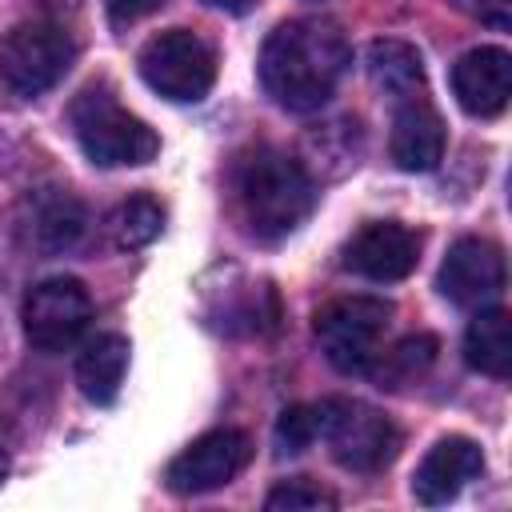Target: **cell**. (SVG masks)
Listing matches in <instances>:
<instances>
[{
  "mask_svg": "<svg viewBox=\"0 0 512 512\" xmlns=\"http://www.w3.org/2000/svg\"><path fill=\"white\" fill-rule=\"evenodd\" d=\"M484 472V452L476 440L468 436H444L428 448V456L416 464L412 472V496L424 508H440L448 500L460 496V488L468 480H476Z\"/></svg>",
  "mask_w": 512,
  "mask_h": 512,
  "instance_id": "5bb4252c",
  "label": "cell"
},
{
  "mask_svg": "<svg viewBox=\"0 0 512 512\" xmlns=\"http://www.w3.org/2000/svg\"><path fill=\"white\" fill-rule=\"evenodd\" d=\"M76 60V44L60 24L24 20L0 40V84L16 100H36L56 88Z\"/></svg>",
  "mask_w": 512,
  "mask_h": 512,
  "instance_id": "277c9868",
  "label": "cell"
},
{
  "mask_svg": "<svg viewBox=\"0 0 512 512\" xmlns=\"http://www.w3.org/2000/svg\"><path fill=\"white\" fill-rule=\"evenodd\" d=\"M392 304L380 296H340L332 304H324L316 312V344L324 352V360L344 372H368V364L376 360L384 332L392 324Z\"/></svg>",
  "mask_w": 512,
  "mask_h": 512,
  "instance_id": "8992f818",
  "label": "cell"
},
{
  "mask_svg": "<svg viewBox=\"0 0 512 512\" xmlns=\"http://www.w3.org/2000/svg\"><path fill=\"white\" fill-rule=\"evenodd\" d=\"M388 152L404 172H432L444 160V120L424 92L392 100V136Z\"/></svg>",
  "mask_w": 512,
  "mask_h": 512,
  "instance_id": "4fadbf2b",
  "label": "cell"
},
{
  "mask_svg": "<svg viewBox=\"0 0 512 512\" xmlns=\"http://www.w3.org/2000/svg\"><path fill=\"white\" fill-rule=\"evenodd\" d=\"M252 460V440L236 428H216L192 440L164 472V484L176 496H204L232 484Z\"/></svg>",
  "mask_w": 512,
  "mask_h": 512,
  "instance_id": "9c48e42d",
  "label": "cell"
},
{
  "mask_svg": "<svg viewBox=\"0 0 512 512\" xmlns=\"http://www.w3.org/2000/svg\"><path fill=\"white\" fill-rule=\"evenodd\" d=\"M84 204L68 192H40L36 200H28V240L32 248H40L44 256H56V252H68L80 236H84Z\"/></svg>",
  "mask_w": 512,
  "mask_h": 512,
  "instance_id": "9a60e30c",
  "label": "cell"
},
{
  "mask_svg": "<svg viewBox=\"0 0 512 512\" xmlns=\"http://www.w3.org/2000/svg\"><path fill=\"white\" fill-rule=\"evenodd\" d=\"M436 288L456 308H488L504 292V252L484 236H460L440 264Z\"/></svg>",
  "mask_w": 512,
  "mask_h": 512,
  "instance_id": "30bf717a",
  "label": "cell"
},
{
  "mask_svg": "<svg viewBox=\"0 0 512 512\" xmlns=\"http://www.w3.org/2000/svg\"><path fill=\"white\" fill-rule=\"evenodd\" d=\"M264 508H268V512H320V508H336V496H332L328 488H320L316 480L296 476V480L276 484V488L264 496Z\"/></svg>",
  "mask_w": 512,
  "mask_h": 512,
  "instance_id": "7402d4cb",
  "label": "cell"
},
{
  "mask_svg": "<svg viewBox=\"0 0 512 512\" xmlns=\"http://www.w3.org/2000/svg\"><path fill=\"white\" fill-rule=\"evenodd\" d=\"M128 336L120 332H100L92 336L80 356H76V384L84 392V400L92 404H112L120 396L124 372H128Z\"/></svg>",
  "mask_w": 512,
  "mask_h": 512,
  "instance_id": "2e32d148",
  "label": "cell"
},
{
  "mask_svg": "<svg viewBox=\"0 0 512 512\" xmlns=\"http://www.w3.org/2000/svg\"><path fill=\"white\" fill-rule=\"evenodd\" d=\"M204 4H212V8H228V12H240L248 0H204Z\"/></svg>",
  "mask_w": 512,
  "mask_h": 512,
  "instance_id": "d4e9b609",
  "label": "cell"
},
{
  "mask_svg": "<svg viewBox=\"0 0 512 512\" xmlns=\"http://www.w3.org/2000/svg\"><path fill=\"white\" fill-rule=\"evenodd\" d=\"M240 220L252 240L276 244L292 236L316 208V180L308 168L280 148H252L232 172Z\"/></svg>",
  "mask_w": 512,
  "mask_h": 512,
  "instance_id": "7a4b0ae2",
  "label": "cell"
},
{
  "mask_svg": "<svg viewBox=\"0 0 512 512\" xmlns=\"http://www.w3.org/2000/svg\"><path fill=\"white\" fill-rule=\"evenodd\" d=\"M464 360L492 380L512 376V316L504 308H476L464 328Z\"/></svg>",
  "mask_w": 512,
  "mask_h": 512,
  "instance_id": "e0dca14e",
  "label": "cell"
},
{
  "mask_svg": "<svg viewBox=\"0 0 512 512\" xmlns=\"http://www.w3.org/2000/svg\"><path fill=\"white\" fill-rule=\"evenodd\" d=\"M452 96L468 116H500L512 100V56L492 44L464 52L452 64Z\"/></svg>",
  "mask_w": 512,
  "mask_h": 512,
  "instance_id": "7c38bea8",
  "label": "cell"
},
{
  "mask_svg": "<svg viewBox=\"0 0 512 512\" xmlns=\"http://www.w3.org/2000/svg\"><path fill=\"white\" fill-rule=\"evenodd\" d=\"M104 8H108V20L116 28H128L144 16H152L156 8H164V0H104Z\"/></svg>",
  "mask_w": 512,
  "mask_h": 512,
  "instance_id": "cb8c5ba5",
  "label": "cell"
},
{
  "mask_svg": "<svg viewBox=\"0 0 512 512\" xmlns=\"http://www.w3.org/2000/svg\"><path fill=\"white\" fill-rule=\"evenodd\" d=\"M108 228H112V240L120 244V248H148L156 236H160V228H164V208L152 200V196H128L116 212H112V220H108Z\"/></svg>",
  "mask_w": 512,
  "mask_h": 512,
  "instance_id": "ffe728a7",
  "label": "cell"
},
{
  "mask_svg": "<svg viewBox=\"0 0 512 512\" xmlns=\"http://www.w3.org/2000/svg\"><path fill=\"white\" fill-rule=\"evenodd\" d=\"M316 440H320V412H316V404H292V408L280 412V420L272 428V444H276L280 456H300Z\"/></svg>",
  "mask_w": 512,
  "mask_h": 512,
  "instance_id": "44dd1931",
  "label": "cell"
},
{
  "mask_svg": "<svg viewBox=\"0 0 512 512\" xmlns=\"http://www.w3.org/2000/svg\"><path fill=\"white\" fill-rule=\"evenodd\" d=\"M436 352H440V340L432 332H412V336L396 340L392 348H380L376 360L368 364V376L376 380V388L400 392L428 376V368L436 364Z\"/></svg>",
  "mask_w": 512,
  "mask_h": 512,
  "instance_id": "d6986e66",
  "label": "cell"
},
{
  "mask_svg": "<svg viewBox=\"0 0 512 512\" xmlns=\"http://www.w3.org/2000/svg\"><path fill=\"white\" fill-rule=\"evenodd\" d=\"M8 468H12V464H8V456H4V452H0V484H4V480H8Z\"/></svg>",
  "mask_w": 512,
  "mask_h": 512,
  "instance_id": "484cf974",
  "label": "cell"
},
{
  "mask_svg": "<svg viewBox=\"0 0 512 512\" xmlns=\"http://www.w3.org/2000/svg\"><path fill=\"white\" fill-rule=\"evenodd\" d=\"M416 260H420V236L396 220H368L344 244V268L376 284L404 280L416 268Z\"/></svg>",
  "mask_w": 512,
  "mask_h": 512,
  "instance_id": "8fae6325",
  "label": "cell"
},
{
  "mask_svg": "<svg viewBox=\"0 0 512 512\" xmlns=\"http://www.w3.org/2000/svg\"><path fill=\"white\" fill-rule=\"evenodd\" d=\"M352 64L348 36L336 20L300 16L280 24L260 52V84L288 112H316L328 104Z\"/></svg>",
  "mask_w": 512,
  "mask_h": 512,
  "instance_id": "6da1fadb",
  "label": "cell"
},
{
  "mask_svg": "<svg viewBox=\"0 0 512 512\" xmlns=\"http://www.w3.org/2000/svg\"><path fill=\"white\" fill-rule=\"evenodd\" d=\"M140 76L152 92H160L172 104H196L212 92L216 84V56L212 48L188 32V28H168L152 36L140 48Z\"/></svg>",
  "mask_w": 512,
  "mask_h": 512,
  "instance_id": "52a82bcc",
  "label": "cell"
},
{
  "mask_svg": "<svg viewBox=\"0 0 512 512\" xmlns=\"http://www.w3.org/2000/svg\"><path fill=\"white\" fill-rule=\"evenodd\" d=\"M20 320H24L28 344L36 352L56 356V352H68L84 336L92 320V296L76 276H48L24 296Z\"/></svg>",
  "mask_w": 512,
  "mask_h": 512,
  "instance_id": "ba28073f",
  "label": "cell"
},
{
  "mask_svg": "<svg viewBox=\"0 0 512 512\" xmlns=\"http://www.w3.org/2000/svg\"><path fill=\"white\" fill-rule=\"evenodd\" d=\"M72 132L80 152L100 164V168H132V164H148L160 152V136L132 116L128 108H120V100L108 88H84L72 108H68Z\"/></svg>",
  "mask_w": 512,
  "mask_h": 512,
  "instance_id": "3957f363",
  "label": "cell"
},
{
  "mask_svg": "<svg viewBox=\"0 0 512 512\" xmlns=\"http://www.w3.org/2000/svg\"><path fill=\"white\" fill-rule=\"evenodd\" d=\"M320 440L328 444L332 460L348 472H380L400 452V428L364 400H320Z\"/></svg>",
  "mask_w": 512,
  "mask_h": 512,
  "instance_id": "5b68a950",
  "label": "cell"
},
{
  "mask_svg": "<svg viewBox=\"0 0 512 512\" xmlns=\"http://www.w3.org/2000/svg\"><path fill=\"white\" fill-rule=\"evenodd\" d=\"M364 68L376 92H384L388 100H404L412 92H424V60L408 40H372L364 52Z\"/></svg>",
  "mask_w": 512,
  "mask_h": 512,
  "instance_id": "ac0fdd59",
  "label": "cell"
},
{
  "mask_svg": "<svg viewBox=\"0 0 512 512\" xmlns=\"http://www.w3.org/2000/svg\"><path fill=\"white\" fill-rule=\"evenodd\" d=\"M456 12L496 28V32H508L512 28V0H448Z\"/></svg>",
  "mask_w": 512,
  "mask_h": 512,
  "instance_id": "603a6c76",
  "label": "cell"
}]
</instances>
